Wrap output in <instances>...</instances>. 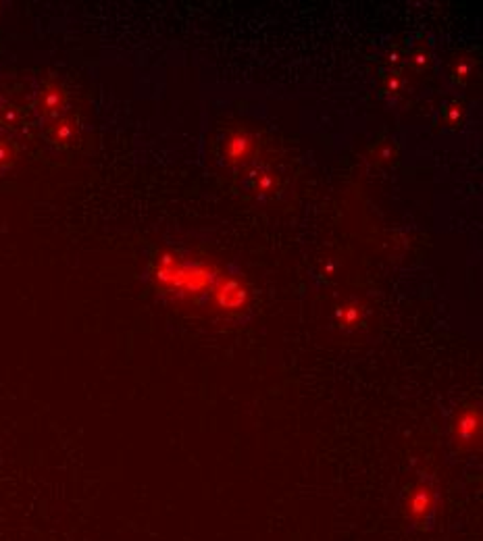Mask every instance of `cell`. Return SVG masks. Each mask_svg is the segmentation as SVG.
Segmentation results:
<instances>
[{
  "label": "cell",
  "instance_id": "obj_3",
  "mask_svg": "<svg viewBox=\"0 0 483 541\" xmlns=\"http://www.w3.org/2000/svg\"><path fill=\"white\" fill-rule=\"evenodd\" d=\"M435 504H437V493L429 483H419L408 502H406V510L408 516L417 522H425L433 512H435Z\"/></svg>",
  "mask_w": 483,
  "mask_h": 541
},
{
  "label": "cell",
  "instance_id": "obj_12",
  "mask_svg": "<svg viewBox=\"0 0 483 541\" xmlns=\"http://www.w3.org/2000/svg\"><path fill=\"white\" fill-rule=\"evenodd\" d=\"M15 156H17L15 146L7 140H0V169L11 167L15 163Z\"/></svg>",
  "mask_w": 483,
  "mask_h": 541
},
{
  "label": "cell",
  "instance_id": "obj_5",
  "mask_svg": "<svg viewBox=\"0 0 483 541\" xmlns=\"http://www.w3.org/2000/svg\"><path fill=\"white\" fill-rule=\"evenodd\" d=\"M246 187L259 196V198H265V196H271L277 187V177L275 173L269 169V167H255L248 171L246 175Z\"/></svg>",
  "mask_w": 483,
  "mask_h": 541
},
{
  "label": "cell",
  "instance_id": "obj_8",
  "mask_svg": "<svg viewBox=\"0 0 483 541\" xmlns=\"http://www.w3.org/2000/svg\"><path fill=\"white\" fill-rule=\"evenodd\" d=\"M464 104L462 102H458V100H452V102H448L446 106H444V111H442V115H444V123L448 125V127H460L462 125V121H464Z\"/></svg>",
  "mask_w": 483,
  "mask_h": 541
},
{
  "label": "cell",
  "instance_id": "obj_1",
  "mask_svg": "<svg viewBox=\"0 0 483 541\" xmlns=\"http://www.w3.org/2000/svg\"><path fill=\"white\" fill-rule=\"evenodd\" d=\"M452 438H454V444L462 450H471L479 444L481 412L477 406H469L456 416V420L452 425Z\"/></svg>",
  "mask_w": 483,
  "mask_h": 541
},
{
  "label": "cell",
  "instance_id": "obj_9",
  "mask_svg": "<svg viewBox=\"0 0 483 541\" xmlns=\"http://www.w3.org/2000/svg\"><path fill=\"white\" fill-rule=\"evenodd\" d=\"M404 90V77L400 75V71H388L382 79V92L388 98H398Z\"/></svg>",
  "mask_w": 483,
  "mask_h": 541
},
{
  "label": "cell",
  "instance_id": "obj_7",
  "mask_svg": "<svg viewBox=\"0 0 483 541\" xmlns=\"http://www.w3.org/2000/svg\"><path fill=\"white\" fill-rule=\"evenodd\" d=\"M335 316H337L339 327H344V329H356L362 323V310L356 302H348V304L339 306Z\"/></svg>",
  "mask_w": 483,
  "mask_h": 541
},
{
  "label": "cell",
  "instance_id": "obj_4",
  "mask_svg": "<svg viewBox=\"0 0 483 541\" xmlns=\"http://www.w3.org/2000/svg\"><path fill=\"white\" fill-rule=\"evenodd\" d=\"M255 152V138L244 134V132H235L227 136L225 146H223V156L229 165H241L248 161Z\"/></svg>",
  "mask_w": 483,
  "mask_h": 541
},
{
  "label": "cell",
  "instance_id": "obj_2",
  "mask_svg": "<svg viewBox=\"0 0 483 541\" xmlns=\"http://www.w3.org/2000/svg\"><path fill=\"white\" fill-rule=\"evenodd\" d=\"M67 108V92L57 81H48L38 94V113L46 121H57Z\"/></svg>",
  "mask_w": 483,
  "mask_h": 541
},
{
  "label": "cell",
  "instance_id": "obj_10",
  "mask_svg": "<svg viewBox=\"0 0 483 541\" xmlns=\"http://www.w3.org/2000/svg\"><path fill=\"white\" fill-rule=\"evenodd\" d=\"M471 75H473V63L469 59H458V61H454L448 77L454 85H464Z\"/></svg>",
  "mask_w": 483,
  "mask_h": 541
},
{
  "label": "cell",
  "instance_id": "obj_6",
  "mask_svg": "<svg viewBox=\"0 0 483 541\" xmlns=\"http://www.w3.org/2000/svg\"><path fill=\"white\" fill-rule=\"evenodd\" d=\"M75 136H77V123L71 117L63 115L57 121H50V125H48V140L59 148L69 146Z\"/></svg>",
  "mask_w": 483,
  "mask_h": 541
},
{
  "label": "cell",
  "instance_id": "obj_11",
  "mask_svg": "<svg viewBox=\"0 0 483 541\" xmlns=\"http://www.w3.org/2000/svg\"><path fill=\"white\" fill-rule=\"evenodd\" d=\"M429 59H431V54L425 46H417L415 50H411L406 54V63L411 65L413 71H425V67L429 65Z\"/></svg>",
  "mask_w": 483,
  "mask_h": 541
}]
</instances>
